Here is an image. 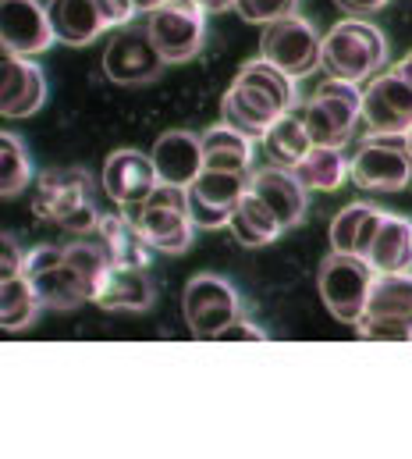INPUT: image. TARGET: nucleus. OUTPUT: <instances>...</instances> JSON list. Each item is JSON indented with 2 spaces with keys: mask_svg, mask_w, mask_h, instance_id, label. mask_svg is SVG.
Returning <instances> with one entry per match:
<instances>
[{
  "mask_svg": "<svg viewBox=\"0 0 412 459\" xmlns=\"http://www.w3.org/2000/svg\"><path fill=\"white\" fill-rule=\"evenodd\" d=\"M0 39H4V54H18V57L47 54L57 43L50 25V7L43 0H0Z\"/></svg>",
  "mask_w": 412,
  "mask_h": 459,
  "instance_id": "14",
  "label": "nucleus"
},
{
  "mask_svg": "<svg viewBox=\"0 0 412 459\" xmlns=\"http://www.w3.org/2000/svg\"><path fill=\"white\" fill-rule=\"evenodd\" d=\"M260 57L285 68L292 79H306L316 68H323V36L303 14H288L281 22L263 25Z\"/></svg>",
  "mask_w": 412,
  "mask_h": 459,
  "instance_id": "8",
  "label": "nucleus"
},
{
  "mask_svg": "<svg viewBox=\"0 0 412 459\" xmlns=\"http://www.w3.org/2000/svg\"><path fill=\"white\" fill-rule=\"evenodd\" d=\"M39 310H43V299H39V292L25 271L14 278H0V325H4V332L29 328L39 317Z\"/></svg>",
  "mask_w": 412,
  "mask_h": 459,
  "instance_id": "29",
  "label": "nucleus"
},
{
  "mask_svg": "<svg viewBox=\"0 0 412 459\" xmlns=\"http://www.w3.org/2000/svg\"><path fill=\"white\" fill-rule=\"evenodd\" d=\"M97 4H100L103 18H107V29H124L139 14L135 0H97Z\"/></svg>",
  "mask_w": 412,
  "mask_h": 459,
  "instance_id": "36",
  "label": "nucleus"
},
{
  "mask_svg": "<svg viewBox=\"0 0 412 459\" xmlns=\"http://www.w3.org/2000/svg\"><path fill=\"white\" fill-rule=\"evenodd\" d=\"M64 260H68V267L82 278V285H86V296H90V303L97 299V292H100V281L107 278V271H110V253H107V246H103V238L97 231H86V235H75V238H68L64 246Z\"/></svg>",
  "mask_w": 412,
  "mask_h": 459,
  "instance_id": "28",
  "label": "nucleus"
},
{
  "mask_svg": "<svg viewBox=\"0 0 412 459\" xmlns=\"http://www.w3.org/2000/svg\"><path fill=\"white\" fill-rule=\"evenodd\" d=\"M373 281H377V271L370 267V260L338 253V249L330 256H323V264L316 271V289H320L327 314H334L341 325H352V328L366 314Z\"/></svg>",
  "mask_w": 412,
  "mask_h": 459,
  "instance_id": "2",
  "label": "nucleus"
},
{
  "mask_svg": "<svg viewBox=\"0 0 412 459\" xmlns=\"http://www.w3.org/2000/svg\"><path fill=\"white\" fill-rule=\"evenodd\" d=\"M260 143H263V153L270 157V164H278V168H296L309 150L316 146L299 111H288V115L278 117Z\"/></svg>",
  "mask_w": 412,
  "mask_h": 459,
  "instance_id": "27",
  "label": "nucleus"
},
{
  "mask_svg": "<svg viewBox=\"0 0 412 459\" xmlns=\"http://www.w3.org/2000/svg\"><path fill=\"white\" fill-rule=\"evenodd\" d=\"M249 171H213L203 168L200 178L189 186V218L203 231L227 229L235 204L249 193Z\"/></svg>",
  "mask_w": 412,
  "mask_h": 459,
  "instance_id": "13",
  "label": "nucleus"
},
{
  "mask_svg": "<svg viewBox=\"0 0 412 459\" xmlns=\"http://www.w3.org/2000/svg\"><path fill=\"white\" fill-rule=\"evenodd\" d=\"M47 104V75L32 57L4 54L0 65V111L4 117H32Z\"/></svg>",
  "mask_w": 412,
  "mask_h": 459,
  "instance_id": "16",
  "label": "nucleus"
},
{
  "mask_svg": "<svg viewBox=\"0 0 412 459\" xmlns=\"http://www.w3.org/2000/svg\"><path fill=\"white\" fill-rule=\"evenodd\" d=\"M235 11L249 25H270V22H281V18L296 14L299 0H238Z\"/></svg>",
  "mask_w": 412,
  "mask_h": 459,
  "instance_id": "34",
  "label": "nucleus"
},
{
  "mask_svg": "<svg viewBox=\"0 0 412 459\" xmlns=\"http://www.w3.org/2000/svg\"><path fill=\"white\" fill-rule=\"evenodd\" d=\"M160 186V175L153 168V157L150 153H139V150H114L103 164V193L117 204V211L135 225L146 211V200L150 193Z\"/></svg>",
  "mask_w": 412,
  "mask_h": 459,
  "instance_id": "11",
  "label": "nucleus"
},
{
  "mask_svg": "<svg viewBox=\"0 0 412 459\" xmlns=\"http://www.w3.org/2000/svg\"><path fill=\"white\" fill-rule=\"evenodd\" d=\"M388 61V36L366 18H345L323 36V72L341 82H366Z\"/></svg>",
  "mask_w": 412,
  "mask_h": 459,
  "instance_id": "1",
  "label": "nucleus"
},
{
  "mask_svg": "<svg viewBox=\"0 0 412 459\" xmlns=\"http://www.w3.org/2000/svg\"><path fill=\"white\" fill-rule=\"evenodd\" d=\"M25 274L36 285L43 310H79L82 303H90L82 278L68 267L64 249L61 246H36L32 253H25Z\"/></svg>",
  "mask_w": 412,
  "mask_h": 459,
  "instance_id": "12",
  "label": "nucleus"
},
{
  "mask_svg": "<svg viewBox=\"0 0 412 459\" xmlns=\"http://www.w3.org/2000/svg\"><path fill=\"white\" fill-rule=\"evenodd\" d=\"M100 310L110 314H142L157 303V285L146 267L135 264H110L107 278L100 281V292L93 299Z\"/></svg>",
  "mask_w": 412,
  "mask_h": 459,
  "instance_id": "17",
  "label": "nucleus"
},
{
  "mask_svg": "<svg viewBox=\"0 0 412 459\" xmlns=\"http://www.w3.org/2000/svg\"><path fill=\"white\" fill-rule=\"evenodd\" d=\"M406 143H409V153H412V125H409V132H406Z\"/></svg>",
  "mask_w": 412,
  "mask_h": 459,
  "instance_id": "43",
  "label": "nucleus"
},
{
  "mask_svg": "<svg viewBox=\"0 0 412 459\" xmlns=\"http://www.w3.org/2000/svg\"><path fill=\"white\" fill-rule=\"evenodd\" d=\"M395 72H399L402 79H409V82H412V54H409V57H402V61L395 65Z\"/></svg>",
  "mask_w": 412,
  "mask_h": 459,
  "instance_id": "41",
  "label": "nucleus"
},
{
  "mask_svg": "<svg viewBox=\"0 0 412 459\" xmlns=\"http://www.w3.org/2000/svg\"><path fill=\"white\" fill-rule=\"evenodd\" d=\"M220 115H224V125L245 132L249 139H263V135L270 132V125L285 115V111H281L270 97H263L256 86L235 79L231 90H227L224 100H220Z\"/></svg>",
  "mask_w": 412,
  "mask_h": 459,
  "instance_id": "20",
  "label": "nucleus"
},
{
  "mask_svg": "<svg viewBox=\"0 0 412 459\" xmlns=\"http://www.w3.org/2000/svg\"><path fill=\"white\" fill-rule=\"evenodd\" d=\"M231 339H245V342H267V332H263V328H256L253 321L238 317V321H235V325H227V328H224V335H220V342H231Z\"/></svg>",
  "mask_w": 412,
  "mask_h": 459,
  "instance_id": "38",
  "label": "nucleus"
},
{
  "mask_svg": "<svg viewBox=\"0 0 412 459\" xmlns=\"http://www.w3.org/2000/svg\"><path fill=\"white\" fill-rule=\"evenodd\" d=\"M21 271H25V253L18 249L14 235H11V231H4V256H0V278H14V274H21Z\"/></svg>",
  "mask_w": 412,
  "mask_h": 459,
  "instance_id": "37",
  "label": "nucleus"
},
{
  "mask_svg": "<svg viewBox=\"0 0 412 459\" xmlns=\"http://www.w3.org/2000/svg\"><path fill=\"white\" fill-rule=\"evenodd\" d=\"M196 4H203L206 11H227V7H235L238 0H196Z\"/></svg>",
  "mask_w": 412,
  "mask_h": 459,
  "instance_id": "40",
  "label": "nucleus"
},
{
  "mask_svg": "<svg viewBox=\"0 0 412 459\" xmlns=\"http://www.w3.org/2000/svg\"><path fill=\"white\" fill-rule=\"evenodd\" d=\"M182 314L200 339H220L224 328L242 317V296L217 274H196L182 292Z\"/></svg>",
  "mask_w": 412,
  "mask_h": 459,
  "instance_id": "10",
  "label": "nucleus"
},
{
  "mask_svg": "<svg viewBox=\"0 0 412 459\" xmlns=\"http://www.w3.org/2000/svg\"><path fill=\"white\" fill-rule=\"evenodd\" d=\"M160 4H164V0H135V7H139V11H146V14H150L153 7H160Z\"/></svg>",
  "mask_w": 412,
  "mask_h": 459,
  "instance_id": "42",
  "label": "nucleus"
},
{
  "mask_svg": "<svg viewBox=\"0 0 412 459\" xmlns=\"http://www.w3.org/2000/svg\"><path fill=\"white\" fill-rule=\"evenodd\" d=\"M352 18H366V14H373V11H381V7H388V0H338Z\"/></svg>",
  "mask_w": 412,
  "mask_h": 459,
  "instance_id": "39",
  "label": "nucleus"
},
{
  "mask_svg": "<svg viewBox=\"0 0 412 459\" xmlns=\"http://www.w3.org/2000/svg\"><path fill=\"white\" fill-rule=\"evenodd\" d=\"M363 121L377 135H406L412 125V82L399 72L377 75L363 90Z\"/></svg>",
  "mask_w": 412,
  "mask_h": 459,
  "instance_id": "15",
  "label": "nucleus"
},
{
  "mask_svg": "<svg viewBox=\"0 0 412 459\" xmlns=\"http://www.w3.org/2000/svg\"><path fill=\"white\" fill-rule=\"evenodd\" d=\"M356 332L366 342H412V328L399 325V321H388V317H377V314H363Z\"/></svg>",
  "mask_w": 412,
  "mask_h": 459,
  "instance_id": "35",
  "label": "nucleus"
},
{
  "mask_svg": "<svg viewBox=\"0 0 412 459\" xmlns=\"http://www.w3.org/2000/svg\"><path fill=\"white\" fill-rule=\"evenodd\" d=\"M167 68L164 54L157 50L146 25H124L114 29L107 50H103V75L117 86H150Z\"/></svg>",
  "mask_w": 412,
  "mask_h": 459,
  "instance_id": "9",
  "label": "nucleus"
},
{
  "mask_svg": "<svg viewBox=\"0 0 412 459\" xmlns=\"http://www.w3.org/2000/svg\"><path fill=\"white\" fill-rule=\"evenodd\" d=\"M0 193L4 200L25 193V186L32 182V157L25 150V143L14 135V132H4L0 135Z\"/></svg>",
  "mask_w": 412,
  "mask_h": 459,
  "instance_id": "33",
  "label": "nucleus"
},
{
  "mask_svg": "<svg viewBox=\"0 0 412 459\" xmlns=\"http://www.w3.org/2000/svg\"><path fill=\"white\" fill-rule=\"evenodd\" d=\"M384 211L370 207V204H348L338 211V218L330 221V249L338 253H352V256H370L373 238L381 231Z\"/></svg>",
  "mask_w": 412,
  "mask_h": 459,
  "instance_id": "22",
  "label": "nucleus"
},
{
  "mask_svg": "<svg viewBox=\"0 0 412 459\" xmlns=\"http://www.w3.org/2000/svg\"><path fill=\"white\" fill-rule=\"evenodd\" d=\"M150 157H153V168H157L160 182L185 186V189L200 178V171L206 168L203 164V139H200V135H193V132H185V128H171V132L157 135V143H153Z\"/></svg>",
  "mask_w": 412,
  "mask_h": 459,
  "instance_id": "18",
  "label": "nucleus"
},
{
  "mask_svg": "<svg viewBox=\"0 0 412 459\" xmlns=\"http://www.w3.org/2000/svg\"><path fill=\"white\" fill-rule=\"evenodd\" d=\"M370 267L377 274H395V271H412V221L399 214H384L381 231L370 249Z\"/></svg>",
  "mask_w": 412,
  "mask_h": 459,
  "instance_id": "24",
  "label": "nucleus"
},
{
  "mask_svg": "<svg viewBox=\"0 0 412 459\" xmlns=\"http://www.w3.org/2000/svg\"><path fill=\"white\" fill-rule=\"evenodd\" d=\"M206 11L196 0H164L146 14V29L167 65L193 61L206 43Z\"/></svg>",
  "mask_w": 412,
  "mask_h": 459,
  "instance_id": "6",
  "label": "nucleus"
},
{
  "mask_svg": "<svg viewBox=\"0 0 412 459\" xmlns=\"http://www.w3.org/2000/svg\"><path fill=\"white\" fill-rule=\"evenodd\" d=\"M366 314L388 317L412 328V271H395V274H377Z\"/></svg>",
  "mask_w": 412,
  "mask_h": 459,
  "instance_id": "31",
  "label": "nucleus"
},
{
  "mask_svg": "<svg viewBox=\"0 0 412 459\" xmlns=\"http://www.w3.org/2000/svg\"><path fill=\"white\" fill-rule=\"evenodd\" d=\"M47 7H50V25L57 43L90 47L107 32V18L97 0H50Z\"/></svg>",
  "mask_w": 412,
  "mask_h": 459,
  "instance_id": "21",
  "label": "nucleus"
},
{
  "mask_svg": "<svg viewBox=\"0 0 412 459\" xmlns=\"http://www.w3.org/2000/svg\"><path fill=\"white\" fill-rule=\"evenodd\" d=\"M97 235L103 238V246H107V253H110V260L114 264H135V267H150V256H146V249H153L139 229L124 218V214H100V221H97Z\"/></svg>",
  "mask_w": 412,
  "mask_h": 459,
  "instance_id": "30",
  "label": "nucleus"
},
{
  "mask_svg": "<svg viewBox=\"0 0 412 459\" xmlns=\"http://www.w3.org/2000/svg\"><path fill=\"white\" fill-rule=\"evenodd\" d=\"M352 182L366 193H399L412 182V153L406 135L370 132L352 157Z\"/></svg>",
  "mask_w": 412,
  "mask_h": 459,
  "instance_id": "7",
  "label": "nucleus"
},
{
  "mask_svg": "<svg viewBox=\"0 0 412 459\" xmlns=\"http://www.w3.org/2000/svg\"><path fill=\"white\" fill-rule=\"evenodd\" d=\"M299 115L306 121L316 146H345V143H352V135L363 121V86L327 79L299 108Z\"/></svg>",
  "mask_w": 412,
  "mask_h": 459,
  "instance_id": "3",
  "label": "nucleus"
},
{
  "mask_svg": "<svg viewBox=\"0 0 412 459\" xmlns=\"http://www.w3.org/2000/svg\"><path fill=\"white\" fill-rule=\"evenodd\" d=\"M135 229L157 253H167V256L185 253L193 246V231H196L193 218H189V189L160 182L150 193L146 211L135 221Z\"/></svg>",
  "mask_w": 412,
  "mask_h": 459,
  "instance_id": "5",
  "label": "nucleus"
},
{
  "mask_svg": "<svg viewBox=\"0 0 412 459\" xmlns=\"http://www.w3.org/2000/svg\"><path fill=\"white\" fill-rule=\"evenodd\" d=\"M249 189L278 214V221L285 229H296L303 218H306L309 207V189L299 182V175L292 168H263V171H253V182Z\"/></svg>",
  "mask_w": 412,
  "mask_h": 459,
  "instance_id": "19",
  "label": "nucleus"
},
{
  "mask_svg": "<svg viewBox=\"0 0 412 459\" xmlns=\"http://www.w3.org/2000/svg\"><path fill=\"white\" fill-rule=\"evenodd\" d=\"M90 175L86 171H75V168H64V171H50L39 178V189H36V214L61 225V229L75 231V235H86V231L97 229L100 221V211L93 207L90 200Z\"/></svg>",
  "mask_w": 412,
  "mask_h": 459,
  "instance_id": "4",
  "label": "nucleus"
},
{
  "mask_svg": "<svg viewBox=\"0 0 412 459\" xmlns=\"http://www.w3.org/2000/svg\"><path fill=\"white\" fill-rule=\"evenodd\" d=\"M292 171L309 193H334L352 178V160L345 157V146H313Z\"/></svg>",
  "mask_w": 412,
  "mask_h": 459,
  "instance_id": "25",
  "label": "nucleus"
},
{
  "mask_svg": "<svg viewBox=\"0 0 412 459\" xmlns=\"http://www.w3.org/2000/svg\"><path fill=\"white\" fill-rule=\"evenodd\" d=\"M227 231L235 235V242L238 246H245V249H260V246H270L274 238H281V231H288L281 221H278V214L249 189L238 204H235V211H231V221H227Z\"/></svg>",
  "mask_w": 412,
  "mask_h": 459,
  "instance_id": "23",
  "label": "nucleus"
},
{
  "mask_svg": "<svg viewBox=\"0 0 412 459\" xmlns=\"http://www.w3.org/2000/svg\"><path fill=\"white\" fill-rule=\"evenodd\" d=\"M203 164L213 171H249L253 164V139L231 125H213L203 135Z\"/></svg>",
  "mask_w": 412,
  "mask_h": 459,
  "instance_id": "26",
  "label": "nucleus"
},
{
  "mask_svg": "<svg viewBox=\"0 0 412 459\" xmlns=\"http://www.w3.org/2000/svg\"><path fill=\"white\" fill-rule=\"evenodd\" d=\"M235 79H242V82L256 86V90H260L263 97H270L285 115H288V111H296V104H299V90H296V82H299V79H292L285 68L270 65L267 57H253L249 65H242V72H238Z\"/></svg>",
  "mask_w": 412,
  "mask_h": 459,
  "instance_id": "32",
  "label": "nucleus"
}]
</instances>
